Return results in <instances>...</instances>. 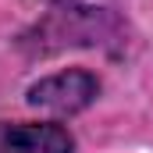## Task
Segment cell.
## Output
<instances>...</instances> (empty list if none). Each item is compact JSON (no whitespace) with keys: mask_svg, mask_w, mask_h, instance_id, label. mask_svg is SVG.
Instances as JSON below:
<instances>
[{"mask_svg":"<svg viewBox=\"0 0 153 153\" xmlns=\"http://www.w3.org/2000/svg\"><path fill=\"white\" fill-rule=\"evenodd\" d=\"M75 139L53 121H0V153H71Z\"/></svg>","mask_w":153,"mask_h":153,"instance_id":"3","label":"cell"},{"mask_svg":"<svg viewBox=\"0 0 153 153\" xmlns=\"http://www.w3.org/2000/svg\"><path fill=\"white\" fill-rule=\"evenodd\" d=\"M114 36L117 22L111 11L89 7L82 0H53L36 25V36H29L25 43L36 53H53L64 46H107Z\"/></svg>","mask_w":153,"mask_h":153,"instance_id":"1","label":"cell"},{"mask_svg":"<svg viewBox=\"0 0 153 153\" xmlns=\"http://www.w3.org/2000/svg\"><path fill=\"white\" fill-rule=\"evenodd\" d=\"M100 96V82L96 75L82 71V68H68L57 75L39 78L36 85H29V107L50 111V114H78L85 111L93 100Z\"/></svg>","mask_w":153,"mask_h":153,"instance_id":"2","label":"cell"}]
</instances>
